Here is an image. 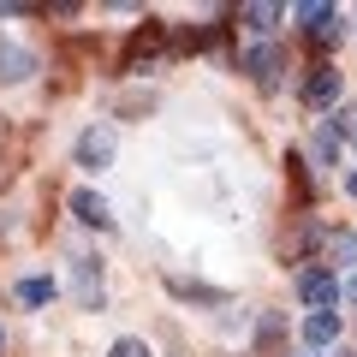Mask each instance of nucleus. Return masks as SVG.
Listing matches in <instances>:
<instances>
[{
    "label": "nucleus",
    "instance_id": "nucleus-14",
    "mask_svg": "<svg viewBox=\"0 0 357 357\" xmlns=\"http://www.w3.org/2000/svg\"><path fill=\"white\" fill-rule=\"evenodd\" d=\"M345 185H351V197H357V173H351V178H345Z\"/></svg>",
    "mask_w": 357,
    "mask_h": 357
},
{
    "label": "nucleus",
    "instance_id": "nucleus-4",
    "mask_svg": "<svg viewBox=\"0 0 357 357\" xmlns=\"http://www.w3.org/2000/svg\"><path fill=\"white\" fill-rule=\"evenodd\" d=\"M340 72H333V66H316V72L304 77V107H316V114H328L333 102H340Z\"/></svg>",
    "mask_w": 357,
    "mask_h": 357
},
{
    "label": "nucleus",
    "instance_id": "nucleus-6",
    "mask_svg": "<svg viewBox=\"0 0 357 357\" xmlns=\"http://www.w3.org/2000/svg\"><path fill=\"white\" fill-rule=\"evenodd\" d=\"M72 215L84 220V227H96V232H107V227H114V215H107V203H102L96 191H72Z\"/></svg>",
    "mask_w": 357,
    "mask_h": 357
},
{
    "label": "nucleus",
    "instance_id": "nucleus-9",
    "mask_svg": "<svg viewBox=\"0 0 357 357\" xmlns=\"http://www.w3.org/2000/svg\"><path fill=\"white\" fill-rule=\"evenodd\" d=\"M244 30H256V36H268V30L280 24V6H268V0H256V6H244Z\"/></svg>",
    "mask_w": 357,
    "mask_h": 357
},
{
    "label": "nucleus",
    "instance_id": "nucleus-5",
    "mask_svg": "<svg viewBox=\"0 0 357 357\" xmlns=\"http://www.w3.org/2000/svg\"><path fill=\"white\" fill-rule=\"evenodd\" d=\"M30 72H36V54L18 42H0V84H24Z\"/></svg>",
    "mask_w": 357,
    "mask_h": 357
},
{
    "label": "nucleus",
    "instance_id": "nucleus-12",
    "mask_svg": "<svg viewBox=\"0 0 357 357\" xmlns=\"http://www.w3.org/2000/svg\"><path fill=\"white\" fill-rule=\"evenodd\" d=\"M18 298H24V304H48V298H54V280H24V286H18Z\"/></svg>",
    "mask_w": 357,
    "mask_h": 357
},
{
    "label": "nucleus",
    "instance_id": "nucleus-13",
    "mask_svg": "<svg viewBox=\"0 0 357 357\" xmlns=\"http://www.w3.org/2000/svg\"><path fill=\"white\" fill-rule=\"evenodd\" d=\"M107 357H155V351L143 340H114V351H107Z\"/></svg>",
    "mask_w": 357,
    "mask_h": 357
},
{
    "label": "nucleus",
    "instance_id": "nucleus-7",
    "mask_svg": "<svg viewBox=\"0 0 357 357\" xmlns=\"http://www.w3.org/2000/svg\"><path fill=\"white\" fill-rule=\"evenodd\" d=\"M304 340L316 345V351H328V345L340 340V310H321V316H304Z\"/></svg>",
    "mask_w": 357,
    "mask_h": 357
},
{
    "label": "nucleus",
    "instance_id": "nucleus-15",
    "mask_svg": "<svg viewBox=\"0 0 357 357\" xmlns=\"http://www.w3.org/2000/svg\"><path fill=\"white\" fill-rule=\"evenodd\" d=\"M0 345H6V333H0Z\"/></svg>",
    "mask_w": 357,
    "mask_h": 357
},
{
    "label": "nucleus",
    "instance_id": "nucleus-3",
    "mask_svg": "<svg viewBox=\"0 0 357 357\" xmlns=\"http://www.w3.org/2000/svg\"><path fill=\"white\" fill-rule=\"evenodd\" d=\"M77 167H89V173H102V167H114V131L107 126H89L84 137H77Z\"/></svg>",
    "mask_w": 357,
    "mask_h": 357
},
{
    "label": "nucleus",
    "instance_id": "nucleus-10",
    "mask_svg": "<svg viewBox=\"0 0 357 357\" xmlns=\"http://www.w3.org/2000/svg\"><path fill=\"white\" fill-rule=\"evenodd\" d=\"M244 66L256 72V84H274V77H280V54H274V48H250Z\"/></svg>",
    "mask_w": 357,
    "mask_h": 357
},
{
    "label": "nucleus",
    "instance_id": "nucleus-8",
    "mask_svg": "<svg viewBox=\"0 0 357 357\" xmlns=\"http://www.w3.org/2000/svg\"><path fill=\"white\" fill-rule=\"evenodd\" d=\"M328 262L351 274V268H357V232H333V238H328Z\"/></svg>",
    "mask_w": 357,
    "mask_h": 357
},
{
    "label": "nucleus",
    "instance_id": "nucleus-11",
    "mask_svg": "<svg viewBox=\"0 0 357 357\" xmlns=\"http://www.w3.org/2000/svg\"><path fill=\"white\" fill-rule=\"evenodd\" d=\"M316 149H321V161H340L345 143H340V131H333V126H321V131H316Z\"/></svg>",
    "mask_w": 357,
    "mask_h": 357
},
{
    "label": "nucleus",
    "instance_id": "nucleus-2",
    "mask_svg": "<svg viewBox=\"0 0 357 357\" xmlns=\"http://www.w3.org/2000/svg\"><path fill=\"white\" fill-rule=\"evenodd\" d=\"M298 18H304V36L316 42V48H328V42L345 36V13H340V6H321V0H310V6H298Z\"/></svg>",
    "mask_w": 357,
    "mask_h": 357
},
{
    "label": "nucleus",
    "instance_id": "nucleus-1",
    "mask_svg": "<svg viewBox=\"0 0 357 357\" xmlns=\"http://www.w3.org/2000/svg\"><path fill=\"white\" fill-rule=\"evenodd\" d=\"M298 298H304L310 316L340 310V274H333V268H304V274H298Z\"/></svg>",
    "mask_w": 357,
    "mask_h": 357
}]
</instances>
